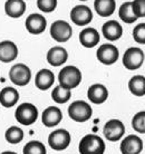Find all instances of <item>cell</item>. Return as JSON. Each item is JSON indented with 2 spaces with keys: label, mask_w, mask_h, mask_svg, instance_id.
<instances>
[{
  "label": "cell",
  "mask_w": 145,
  "mask_h": 154,
  "mask_svg": "<svg viewBox=\"0 0 145 154\" xmlns=\"http://www.w3.org/2000/svg\"><path fill=\"white\" fill-rule=\"evenodd\" d=\"M23 136H25V133L18 126H11L9 127L6 133H5V139L9 144H18L23 140Z\"/></svg>",
  "instance_id": "cell-26"
},
{
  "label": "cell",
  "mask_w": 145,
  "mask_h": 154,
  "mask_svg": "<svg viewBox=\"0 0 145 154\" xmlns=\"http://www.w3.org/2000/svg\"><path fill=\"white\" fill-rule=\"evenodd\" d=\"M80 1H86V0H80Z\"/></svg>",
  "instance_id": "cell-34"
},
{
  "label": "cell",
  "mask_w": 145,
  "mask_h": 154,
  "mask_svg": "<svg viewBox=\"0 0 145 154\" xmlns=\"http://www.w3.org/2000/svg\"><path fill=\"white\" fill-rule=\"evenodd\" d=\"M18 56V47L11 40L0 42V62L11 63Z\"/></svg>",
  "instance_id": "cell-16"
},
{
  "label": "cell",
  "mask_w": 145,
  "mask_h": 154,
  "mask_svg": "<svg viewBox=\"0 0 145 154\" xmlns=\"http://www.w3.org/2000/svg\"><path fill=\"white\" fill-rule=\"evenodd\" d=\"M87 97L94 104H103L108 98V91L103 84H93L87 91Z\"/></svg>",
  "instance_id": "cell-17"
},
{
  "label": "cell",
  "mask_w": 145,
  "mask_h": 154,
  "mask_svg": "<svg viewBox=\"0 0 145 154\" xmlns=\"http://www.w3.org/2000/svg\"><path fill=\"white\" fill-rule=\"evenodd\" d=\"M68 59V53L64 47L55 46L50 48L47 53V62L54 67H58L65 64Z\"/></svg>",
  "instance_id": "cell-14"
},
{
  "label": "cell",
  "mask_w": 145,
  "mask_h": 154,
  "mask_svg": "<svg viewBox=\"0 0 145 154\" xmlns=\"http://www.w3.org/2000/svg\"><path fill=\"white\" fill-rule=\"evenodd\" d=\"M54 82H55V75L51 70L44 68V69H40L38 73L36 74L35 85L40 91L49 89L53 86Z\"/></svg>",
  "instance_id": "cell-18"
},
{
  "label": "cell",
  "mask_w": 145,
  "mask_h": 154,
  "mask_svg": "<svg viewBox=\"0 0 145 154\" xmlns=\"http://www.w3.org/2000/svg\"><path fill=\"white\" fill-rule=\"evenodd\" d=\"M72 142V136L67 130L58 128L51 132L48 136V144L55 151H64L69 146Z\"/></svg>",
  "instance_id": "cell-6"
},
{
  "label": "cell",
  "mask_w": 145,
  "mask_h": 154,
  "mask_svg": "<svg viewBox=\"0 0 145 154\" xmlns=\"http://www.w3.org/2000/svg\"><path fill=\"white\" fill-rule=\"evenodd\" d=\"M99 34L95 28H85L80 31L79 42L86 48H93L99 42Z\"/></svg>",
  "instance_id": "cell-21"
},
{
  "label": "cell",
  "mask_w": 145,
  "mask_h": 154,
  "mask_svg": "<svg viewBox=\"0 0 145 154\" xmlns=\"http://www.w3.org/2000/svg\"><path fill=\"white\" fill-rule=\"evenodd\" d=\"M63 119V113L56 106H49L47 107L42 115V122L46 127H55L61 122Z\"/></svg>",
  "instance_id": "cell-15"
},
{
  "label": "cell",
  "mask_w": 145,
  "mask_h": 154,
  "mask_svg": "<svg viewBox=\"0 0 145 154\" xmlns=\"http://www.w3.org/2000/svg\"><path fill=\"white\" fill-rule=\"evenodd\" d=\"M119 18L126 23H133L134 21L137 20V17L135 16L133 11V8H132V2L127 1L121 6L119 10Z\"/></svg>",
  "instance_id": "cell-25"
},
{
  "label": "cell",
  "mask_w": 145,
  "mask_h": 154,
  "mask_svg": "<svg viewBox=\"0 0 145 154\" xmlns=\"http://www.w3.org/2000/svg\"><path fill=\"white\" fill-rule=\"evenodd\" d=\"M19 100V93L16 88L7 86L0 91V104L6 108L14 107Z\"/></svg>",
  "instance_id": "cell-20"
},
{
  "label": "cell",
  "mask_w": 145,
  "mask_h": 154,
  "mask_svg": "<svg viewBox=\"0 0 145 154\" xmlns=\"http://www.w3.org/2000/svg\"><path fill=\"white\" fill-rule=\"evenodd\" d=\"M15 119L21 125H32L38 119V109L31 103H23L16 109Z\"/></svg>",
  "instance_id": "cell-3"
},
{
  "label": "cell",
  "mask_w": 145,
  "mask_h": 154,
  "mask_svg": "<svg viewBox=\"0 0 145 154\" xmlns=\"http://www.w3.org/2000/svg\"><path fill=\"white\" fill-rule=\"evenodd\" d=\"M94 7L100 17H110L114 14L116 2L115 0H95Z\"/></svg>",
  "instance_id": "cell-23"
},
{
  "label": "cell",
  "mask_w": 145,
  "mask_h": 154,
  "mask_svg": "<svg viewBox=\"0 0 145 154\" xmlns=\"http://www.w3.org/2000/svg\"><path fill=\"white\" fill-rule=\"evenodd\" d=\"M144 51L138 47H130L126 49L123 56V65L126 69L136 70L138 69L144 62Z\"/></svg>",
  "instance_id": "cell-5"
},
{
  "label": "cell",
  "mask_w": 145,
  "mask_h": 154,
  "mask_svg": "<svg viewBox=\"0 0 145 154\" xmlns=\"http://www.w3.org/2000/svg\"><path fill=\"white\" fill-rule=\"evenodd\" d=\"M72 35V26L65 20H56L50 27V36L58 42H68Z\"/></svg>",
  "instance_id": "cell-8"
},
{
  "label": "cell",
  "mask_w": 145,
  "mask_h": 154,
  "mask_svg": "<svg viewBox=\"0 0 145 154\" xmlns=\"http://www.w3.org/2000/svg\"><path fill=\"white\" fill-rule=\"evenodd\" d=\"M58 81L61 87L66 89H72L77 87L82 82V73L76 66H66L59 72Z\"/></svg>",
  "instance_id": "cell-2"
},
{
  "label": "cell",
  "mask_w": 145,
  "mask_h": 154,
  "mask_svg": "<svg viewBox=\"0 0 145 154\" xmlns=\"http://www.w3.org/2000/svg\"><path fill=\"white\" fill-rule=\"evenodd\" d=\"M72 97V92L69 89L61 87L60 85L56 86L51 92V98L58 104H65Z\"/></svg>",
  "instance_id": "cell-27"
},
{
  "label": "cell",
  "mask_w": 145,
  "mask_h": 154,
  "mask_svg": "<svg viewBox=\"0 0 145 154\" xmlns=\"http://www.w3.org/2000/svg\"><path fill=\"white\" fill-rule=\"evenodd\" d=\"M132 127L138 133H145V111L136 113L132 119Z\"/></svg>",
  "instance_id": "cell-29"
},
{
  "label": "cell",
  "mask_w": 145,
  "mask_h": 154,
  "mask_svg": "<svg viewBox=\"0 0 145 154\" xmlns=\"http://www.w3.org/2000/svg\"><path fill=\"white\" fill-rule=\"evenodd\" d=\"M119 56V49L112 44H104L96 51V57L104 65H113Z\"/></svg>",
  "instance_id": "cell-10"
},
{
  "label": "cell",
  "mask_w": 145,
  "mask_h": 154,
  "mask_svg": "<svg viewBox=\"0 0 145 154\" xmlns=\"http://www.w3.org/2000/svg\"><path fill=\"white\" fill-rule=\"evenodd\" d=\"M26 29L28 32L32 35H39L45 31L47 27V20L45 17L39 14H31L27 17L26 23H25Z\"/></svg>",
  "instance_id": "cell-13"
},
{
  "label": "cell",
  "mask_w": 145,
  "mask_h": 154,
  "mask_svg": "<svg viewBox=\"0 0 145 154\" xmlns=\"http://www.w3.org/2000/svg\"><path fill=\"white\" fill-rule=\"evenodd\" d=\"M70 19L77 26H86L93 20V12L87 6L78 5L72 9Z\"/></svg>",
  "instance_id": "cell-11"
},
{
  "label": "cell",
  "mask_w": 145,
  "mask_h": 154,
  "mask_svg": "<svg viewBox=\"0 0 145 154\" xmlns=\"http://www.w3.org/2000/svg\"><path fill=\"white\" fill-rule=\"evenodd\" d=\"M128 89L135 96H144L145 95V77L142 75L133 76L128 82Z\"/></svg>",
  "instance_id": "cell-24"
},
{
  "label": "cell",
  "mask_w": 145,
  "mask_h": 154,
  "mask_svg": "<svg viewBox=\"0 0 145 154\" xmlns=\"http://www.w3.org/2000/svg\"><path fill=\"white\" fill-rule=\"evenodd\" d=\"M9 79L17 86H26L31 79V70L25 64H16L9 70Z\"/></svg>",
  "instance_id": "cell-7"
},
{
  "label": "cell",
  "mask_w": 145,
  "mask_h": 154,
  "mask_svg": "<svg viewBox=\"0 0 145 154\" xmlns=\"http://www.w3.org/2000/svg\"><path fill=\"white\" fill-rule=\"evenodd\" d=\"M133 38L137 44H145V23H138L133 29Z\"/></svg>",
  "instance_id": "cell-31"
},
{
  "label": "cell",
  "mask_w": 145,
  "mask_h": 154,
  "mask_svg": "<svg viewBox=\"0 0 145 154\" xmlns=\"http://www.w3.org/2000/svg\"><path fill=\"white\" fill-rule=\"evenodd\" d=\"M102 31H103L104 37L111 42L117 40L122 37L123 35V28L117 23L116 20H108L103 25L102 27Z\"/></svg>",
  "instance_id": "cell-19"
},
{
  "label": "cell",
  "mask_w": 145,
  "mask_h": 154,
  "mask_svg": "<svg viewBox=\"0 0 145 154\" xmlns=\"http://www.w3.org/2000/svg\"><path fill=\"white\" fill-rule=\"evenodd\" d=\"M69 117L75 122H86L92 117L93 109L91 105L85 100H75L68 107Z\"/></svg>",
  "instance_id": "cell-4"
},
{
  "label": "cell",
  "mask_w": 145,
  "mask_h": 154,
  "mask_svg": "<svg viewBox=\"0 0 145 154\" xmlns=\"http://www.w3.org/2000/svg\"><path fill=\"white\" fill-rule=\"evenodd\" d=\"M119 150L122 154H140L143 150V141L137 135H128L122 141Z\"/></svg>",
  "instance_id": "cell-12"
},
{
  "label": "cell",
  "mask_w": 145,
  "mask_h": 154,
  "mask_svg": "<svg viewBox=\"0 0 145 154\" xmlns=\"http://www.w3.org/2000/svg\"><path fill=\"white\" fill-rule=\"evenodd\" d=\"M26 11V2L23 0H7L5 4V12L10 18H19Z\"/></svg>",
  "instance_id": "cell-22"
},
{
  "label": "cell",
  "mask_w": 145,
  "mask_h": 154,
  "mask_svg": "<svg viewBox=\"0 0 145 154\" xmlns=\"http://www.w3.org/2000/svg\"><path fill=\"white\" fill-rule=\"evenodd\" d=\"M106 145L104 140L96 134H87L80 140L78 151L80 154H104Z\"/></svg>",
  "instance_id": "cell-1"
},
{
  "label": "cell",
  "mask_w": 145,
  "mask_h": 154,
  "mask_svg": "<svg viewBox=\"0 0 145 154\" xmlns=\"http://www.w3.org/2000/svg\"><path fill=\"white\" fill-rule=\"evenodd\" d=\"M132 8L135 16L138 18L145 17V0H134L132 2Z\"/></svg>",
  "instance_id": "cell-32"
},
{
  "label": "cell",
  "mask_w": 145,
  "mask_h": 154,
  "mask_svg": "<svg viewBox=\"0 0 145 154\" xmlns=\"http://www.w3.org/2000/svg\"><path fill=\"white\" fill-rule=\"evenodd\" d=\"M0 154H17L16 152H12V151H5V152H2V153Z\"/></svg>",
  "instance_id": "cell-33"
},
{
  "label": "cell",
  "mask_w": 145,
  "mask_h": 154,
  "mask_svg": "<svg viewBox=\"0 0 145 154\" xmlns=\"http://www.w3.org/2000/svg\"><path fill=\"white\" fill-rule=\"evenodd\" d=\"M37 7L42 12H51L57 7V0H37Z\"/></svg>",
  "instance_id": "cell-30"
},
{
  "label": "cell",
  "mask_w": 145,
  "mask_h": 154,
  "mask_svg": "<svg viewBox=\"0 0 145 154\" xmlns=\"http://www.w3.org/2000/svg\"><path fill=\"white\" fill-rule=\"evenodd\" d=\"M23 154H47L46 147L39 141H30L23 146Z\"/></svg>",
  "instance_id": "cell-28"
},
{
  "label": "cell",
  "mask_w": 145,
  "mask_h": 154,
  "mask_svg": "<svg viewBox=\"0 0 145 154\" xmlns=\"http://www.w3.org/2000/svg\"><path fill=\"white\" fill-rule=\"evenodd\" d=\"M125 134V126L122 121L116 119L107 121L104 125V136L111 142H117Z\"/></svg>",
  "instance_id": "cell-9"
}]
</instances>
